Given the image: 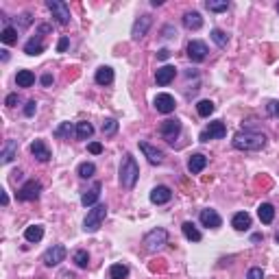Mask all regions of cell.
I'll return each instance as SVG.
<instances>
[{"mask_svg":"<svg viewBox=\"0 0 279 279\" xmlns=\"http://www.w3.org/2000/svg\"><path fill=\"white\" fill-rule=\"evenodd\" d=\"M188 57L192 59V61H203V59L207 57V46L203 44V41H199V40H194V41H190L188 44Z\"/></svg>","mask_w":279,"mask_h":279,"instance_id":"11","label":"cell"},{"mask_svg":"<svg viewBox=\"0 0 279 279\" xmlns=\"http://www.w3.org/2000/svg\"><path fill=\"white\" fill-rule=\"evenodd\" d=\"M116 131H118V122H116L114 118H107L103 122V133L105 136H114Z\"/></svg>","mask_w":279,"mask_h":279,"instance_id":"37","label":"cell"},{"mask_svg":"<svg viewBox=\"0 0 279 279\" xmlns=\"http://www.w3.org/2000/svg\"><path fill=\"white\" fill-rule=\"evenodd\" d=\"M109 277L111 279H127L129 277V266H124V264H114V266L109 268Z\"/></svg>","mask_w":279,"mask_h":279,"instance_id":"29","label":"cell"},{"mask_svg":"<svg viewBox=\"0 0 279 279\" xmlns=\"http://www.w3.org/2000/svg\"><path fill=\"white\" fill-rule=\"evenodd\" d=\"M96 173V166L92 164V161H85V164L79 166V177H83V179H90V177H94Z\"/></svg>","mask_w":279,"mask_h":279,"instance_id":"36","label":"cell"},{"mask_svg":"<svg viewBox=\"0 0 279 279\" xmlns=\"http://www.w3.org/2000/svg\"><path fill=\"white\" fill-rule=\"evenodd\" d=\"M2 205H4V207L9 205V197H7V192H2Z\"/></svg>","mask_w":279,"mask_h":279,"instance_id":"46","label":"cell"},{"mask_svg":"<svg viewBox=\"0 0 279 279\" xmlns=\"http://www.w3.org/2000/svg\"><path fill=\"white\" fill-rule=\"evenodd\" d=\"M4 103H7V107H13L18 103V94H9L7 96V100H4Z\"/></svg>","mask_w":279,"mask_h":279,"instance_id":"44","label":"cell"},{"mask_svg":"<svg viewBox=\"0 0 279 279\" xmlns=\"http://www.w3.org/2000/svg\"><path fill=\"white\" fill-rule=\"evenodd\" d=\"M246 279H264V271L262 268H251V271L246 273Z\"/></svg>","mask_w":279,"mask_h":279,"instance_id":"39","label":"cell"},{"mask_svg":"<svg viewBox=\"0 0 279 279\" xmlns=\"http://www.w3.org/2000/svg\"><path fill=\"white\" fill-rule=\"evenodd\" d=\"M87 148H90L92 155H100V153H103V144H100V142H92Z\"/></svg>","mask_w":279,"mask_h":279,"instance_id":"41","label":"cell"},{"mask_svg":"<svg viewBox=\"0 0 279 279\" xmlns=\"http://www.w3.org/2000/svg\"><path fill=\"white\" fill-rule=\"evenodd\" d=\"M140 151L146 155V159L151 161V164H161V161H164V153H161L159 148L151 146L148 142H140Z\"/></svg>","mask_w":279,"mask_h":279,"instance_id":"15","label":"cell"},{"mask_svg":"<svg viewBox=\"0 0 279 279\" xmlns=\"http://www.w3.org/2000/svg\"><path fill=\"white\" fill-rule=\"evenodd\" d=\"M151 24H153L151 16H140L138 20H136V24H133L131 37H133V40H142V37L148 33V29H151Z\"/></svg>","mask_w":279,"mask_h":279,"instance_id":"12","label":"cell"},{"mask_svg":"<svg viewBox=\"0 0 279 279\" xmlns=\"http://www.w3.org/2000/svg\"><path fill=\"white\" fill-rule=\"evenodd\" d=\"M138 177H140V168H138L136 159L127 153L122 157V164H120V185L124 190H133V185L138 183Z\"/></svg>","mask_w":279,"mask_h":279,"instance_id":"2","label":"cell"},{"mask_svg":"<svg viewBox=\"0 0 279 279\" xmlns=\"http://www.w3.org/2000/svg\"><path fill=\"white\" fill-rule=\"evenodd\" d=\"M225 136H227V127L220 120H216V122H209V127L205 131H201L199 140H201V142H209V140H222Z\"/></svg>","mask_w":279,"mask_h":279,"instance_id":"7","label":"cell"},{"mask_svg":"<svg viewBox=\"0 0 279 279\" xmlns=\"http://www.w3.org/2000/svg\"><path fill=\"white\" fill-rule=\"evenodd\" d=\"M74 264H77L79 268H87V264H90V255H87V251H77V253L72 255Z\"/></svg>","mask_w":279,"mask_h":279,"instance_id":"35","label":"cell"},{"mask_svg":"<svg viewBox=\"0 0 279 279\" xmlns=\"http://www.w3.org/2000/svg\"><path fill=\"white\" fill-rule=\"evenodd\" d=\"M50 83H53V77H50V74H44V77H41V85H50Z\"/></svg>","mask_w":279,"mask_h":279,"instance_id":"45","label":"cell"},{"mask_svg":"<svg viewBox=\"0 0 279 279\" xmlns=\"http://www.w3.org/2000/svg\"><path fill=\"white\" fill-rule=\"evenodd\" d=\"M168 57H170V50L168 48L157 50V59H161V61H164V59H168Z\"/></svg>","mask_w":279,"mask_h":279,"instance_id":"43","label":"cell"},{"mask_svg":"<svg viewBox=\"0 0 279 279\" xmlns=\"http://www.w3.org/2000/svg\"><path fill=\"white\" fill-rule=\"evenodd\" d=\"M16 151H18V142H16V140H7V144H4V148H2V164L13 161Z\"/></svg>","mask_w":279,"mask_h":279,"instance_id":"26","label":"cell"},{"mask_svg":"<svg viewBox=\"0 0 279 279\" xmlns=\"http://www.w3.org/2000/svg\"><path fill=\"white\" fill-rule=\"evenodd\" d=\"M105 216H107V205H94L90 212H87L85 220H83V229H85L87 234L99 231L100 225H103V220H105Z\"/></svg>","mask_w":279,"mask_h":279,"instance_id":"3","label":"cell"},{"mask_svg":"<svg viewBox=\"0 0 279 279\" xmlns=\"http://www.w3.org/2000/svg\"><path fill=\"white\" fill-rule=\"evenodd\" d=\"M31 153H33V157L37 161H48L50 159V151L41 140H35V142L31 144Z\"/></svg>","mask_w":279,"mask_h":279,"instance_id":"19","label":"cell"},{"mask_svg":"<svg viewBox=\"0 0 279 279\" xmlns=\"http://www.w3.org/2000/svg\"><path fill=\"white\" fill-rule=\"evenodd\" d=\"M35 111H37V103H35V100H29V103H26V107H24V116H29V118H31Z\"/></svg>","mask_w":279,"mask_h":279,"instance_id":"40","label":"cell"},{"mask_svg":"<svg viewBox=\"0 0 279 279\" xmlns=\"http://www.w3.org/2000/svg\"><path fill=\"white\" fill-rule=\"evenodd\" d=\"M66 246H61V244H55V246H50L48 251L44 253V258H41V262L46 264V266H57V264H61L63 259H66Z\"/></svg>","mask_w":279,"mask_h":279,"instance_id":"6","label":"cell"},{"mask_svg":"<svg viewBox=\"0 0 279 279\" xmlns=\"http://www.w3.org/2000/svg\"><path fill=\"white\" fill-rule=\"evenodd\" d=\"M205 7L209 9V11H227L229 9V2H216V0H207L205 2Z\"/></svg>","mask_w":279,"mask_h":279,"instance_id":"38","label":"cell"},{"mask_svg":"<svg viewBox=\"0 0 279 279\" xmlns=\"http://www.w3.org/2000/svg\"><path fill=\"white\" fill-rule=\"evenodd\" d=\"M275 114H277V116H279V103H277V111H275Z\"/></svg>","mask_w":279,"mask_h":279,"instance_id":"48","label":"cell"},{"mask_svg":"<svg viewBox=\"0 0 279 279\" xmlns=\"http://www.w3.org/2000/svg\"><path fill=\"white\" fill-rule=\"evenodd\" d=\"M100 188H103V185H100L99 181H96V183L92 185V188L81 197V203H83V205H85V207L96 205V201H99V197H100Z\"/></svg>","mask_w":279,"mask_h":279,"instance_id":"18","label":"cell"},{"mask_svg":"<svg viewBox=\"0 0 279 279\" xmlns=\"http://www.w3.org/2000/svg\"><path fill=\"white\" fill-rule=\"evenodd\" d=\"M92 133H94V127H92L90 122H77V138L79 140L92 138Z\"/></svg>","mask_w":279,"mask_h":279,"instance_id":"30","label":"cell"},{"mask_svg":"<svg viewBox=\"0 0 279 279\" xmlns=\"http://www.w3.org/2000/svg\"><path fill=\"white\" fill-rule=\"evenodd\" d=\"M175 107H177V103L170 94H157L155 96V109L159 111V114H173Z\"/></svg>","mask_w":279,"mask_h":279,"instance_id":"13","label":"cell"},{"mask_svg":"<svg viewBox=\"0 0 279 279\" xmlns=\"http://www.w3.org/2000/svg\"><path fill=\"white\" fill-rule=\"evenodd\" d=\"M170 199H173V190L168 185H157L151 190V203H155V205H164Z\"/></svg>","mask_w":279,"mask_h":279,"instance_id":"10","label":"cell"},{"mask_svg":"<svg viewBox=\"0 0 279 279\" xmlns=\"http://www.w3.org/2000/svg\"><path fill=\"white\" fill-rule=\"evenodd\" d=\"M175 77H177L175 66H161L159 70H157V74H155V81H157V85H168Z\"/></svg>","mask_w":279,"mask_h":279,"instance_id":"17","label":"cell"},{"mask_svg":"<svg viewBox=\"0 0 279 279\" xmlns=\"http://www.w3.org/2000/svg\"><path fill=\"white\" fill-rule=\"evenodd\" d=\"M277 13H279V4H277Z\"/></svg>","mask_w":279,"mask_h":279,"instance_id":"49","label":"cell"},{"mask_svg":"<svg viewBox=\"0 0 279 279\" xmlns=\"http://www.w3.org/2000/svg\"><path fill=\"white\" fill-rule=\"evenodd\" d=\"M16 81H18V85L20 87H31L35 83V74L31 72V70H20L18 77H16Z\"/></svg>","mask_w":279,"mask_h":279,"instance_id":"27","label":"cell"},{"mask_svg":"<svg viewBox=\"0 0 279 279\" xmlns=\"http://www.w3.org/2000/svg\"><path fill=\"white\" fill-rule=\"evenodd\" d=\"M96 83L99 85H109V83H114V70H111L109 66H103L96 70Z\"/></svg>","mask_w":279,"mask_h":279,"instance_id":"23","label":"cell"},{"mask_svg":"<svg viewBox=\"0 0 279 279\" xmlns=\"http://www.w3.org/2000/svg\"><path fill=\"white\" fill-rule=\"evenodd\" d=\"M183 26H185V29H190V31H199L203 26L201 13H199V11H188L183 16Z\"/></svg>","mask_w":279,"mask_h":279,"instance_id":"20","label":"cell"},{"mask_svg":"<svg viewBox=\"0 0 279 279\" xmlns=\"http://www.w3.org/2000/svg\"><path fill=\"white\" fill-rule=\"evenodd\" d=\"M24 238L29 240V242H40V240L44 238V227H41V225H31V227H26Z\"/></svg>","mask_w":279,"mask_h":279,"instance_id":"25","label":"cell"},{"mask_svg":"<svg viewBox=\"0 0 279 279\" xmlns=\"http://www.w3.org/2000/svg\"><path fill=\"white\" fill-rule=\"evenodd\" d=\"M24 53H26V55H41V53H44V44H41V40H40V37H37V40L33 37V40H29V41H26V46H24Z\"/></svg>","mask_w":279,"mask_h":279,"instance_id":"28","label":"cell"},{"mask_svg":"<svg viewBox=\"0 0 279 279\" xmlns=\"http://www.w3.org/2000/svg\"><path fill=\"white\" fill-rule=\"evenodd\" d=\"M68 44H70L68 37H61V40H59V44H57V50H59V53H63V50L68 48Z\"/></svg>","mask_w":279,"mask_h":279,"instance_id":"42","label":"cell"},{"mask_svg":"<svg viewBox=\"0 0 279 279\" xmlns=\"http://www.w3.org/2000/svg\"><path fill=\"white\" fill-rule=\"evenodd\" d=\"M231 225H234V229H238V231H246L251 227V216L246 212H238L234 216V220H231Z\"/></svg>","mask_w":279,"mask_h":279,"instance_id":"24","label":"cell"},{"mask_svg":"<svg viewBox=\"0 0 279 279\" xmlns=\"http://www.w3.org/2000/svg\"><path fill=\"white\" fill-rule=\"evenodd\" d=\"M0 40H2L4 44H16L18 41V31L13 29V26H4L2 33H0Z\"/></svg>","mask_w":279,"mask_h":279,"instance_id":"31","label":"cell"},{"mask_svg":"<svg viewBox=\"0 0 279 279\" xmlns=\"http://www.w3.org/2000/svg\"><path fill=\"white\" fill-rule=\"evenodd\" d=\"M205 166H207V157L203 155V153H194V155L188 159V170L192 175L203 173V168H205Z\"/></svg>","mask_w":279,"mask_h":279,"instance_id":"16","label":"cell"},{"mask_svg":"<svg viewBox=\"0 0 279 279\" xmlns=\"http://www.w3.org/2000/svg\"><path fill=\"white\" fill-rule=\"evenodd\" d=\"M258 216L264 225H271L273 218H275V207H273L271 203H262V205L258 207Z\"/></svg>","mask_w":279,"mask_h":279,"instance_id":"22","label":"cell"},{"mask_svg":"<svg viewBox=\"0 0 279 279\" xmlns=\"http://www.w3.org/2000/svg\"><path fill=\"white\" fill-rule=\"evenodd\" d=\"M212 40H214V44H216V46H220V48H225V46H227V41H229V37H227L225 31H220V29H214V31H212Z\"/></svg>","mask_w":279,"mask_h":279,"instance_id":"34","label":"cell"},{"mask_svg":"<svg viewBox=\"0 0 279 279\" xmlns=\"http://www.w3.org/2000/svg\"><path fill=\"white\" fill-rule=\"evenodd\" d=\"M234 146L238 151H259L266 146V138L264 133H255V131H240L234 138Z\"/></svg>","mask_w":279,"mask_h":279,"instance_id":"1","label":"cell"},{"mask_svg":"<svg viewBox=\"0 0 279 279\" xmlns=\"http://www.w3.org/2000/svg\"><path fill=\"white\" fill-rule=\"evenodd\" d=\"M72 133H77V129H74L70 122H63V124H59V127L55 129V138H70Z\"/></svg>","mask_w":279,"mask_h":279,"instance_id":"33","label":"cell"},{"mask_svg":"<svg viewBox=\"0 0 279 279\" xmlns=\"http://www.w3.org/2000/svg\"><path fill=\"white\" fill-rule=\"evenodd\" d=\"M197 111H199V116L207 118V116L214 114V103H212V100H199V103H197Z\"/></svg>","mask_w":279,"mask_h":279,"instance_id":"32","label":"cell"},{"mask_svg":"<svg viewBox=\"0 0 279 279\" xmlns=\"http://www.w3.org/2000/svg\"><path fill=\"white\" fill-rule=\"evenodd\" d=\"M40 192H41L40 181H26L20 188V192H18V199H20V201H35V199L40 197Z\"/></svg>","mask_w":279,"mask_h":279,"instance_id":"9","label":"cell"},{"mask_svg":"<svg viewBox=\"0 0 279 279\" xmlns=\"http://www.w3.org/2000/svg\"><path fill=\"white\" fill-rule=\"evenodd\" d=\"M179 131H181V122H179L177 118L164 120V122H161V127H159V133L164 136L166 142H170V144L175 142V138L179 136Z\"/></svg>","mask_w":279,"mask_h":279,"instance_id":"8","label":"cell"},{"mask_svg":"<svg viewBox=\"0 0 279 279\" xmlns=\"http://www.w3.org/2000/svg\"><path fill=\"white\" fill-rule=\"evenodd\" d=\"M181 231H183V236L190 240V242H201V238H203V234L197 229V225L190 222V220H185L183 225H181Z\"/></svg>","mask_w":279,"mask_h":279,"instance_id":"21","label":"cell"},{"mask_svg":"<svg viewBox=\"0 0 279 279\" xmlns=\"http://www.w3.org/2000/svg\"><path fill=\"white\" fill-rule=\"evenodd\" d=\"M166 242H168V231L166 229H153L144 236V246L148 251H159Z\"/></svg>","mask_w":279,"mask_h":279,"instance_id":"5","label":"cell"},{"mask_svg":"<svg viewBox=\"0 0 279 279\" xmlns=\"http://www.w3.org/2000/svg\"><path fill=\"white\" fill-rule=\"evenodd\" d=\"M275 240H277V244H279V229H277V234H275Z\"/></svg>","mask_w":279,"mask_h":279,"instance_id":"47","label":"cell"},{"mask_svg":"<svg viewBox=\"0 0 279 279\" xmlns=\"http://www.w3.org/2000/svg\"><path fill=\"white\" fill-rule=\"evenodd\" d=\"M199 218H201V222L205 227H209V229H218V227L222 225V218L218 216L216 209H209V207L201 209V216H199Z\"/></svg>","mask_w":279,"mask_h":279,"instance_id":"14","label":"cell"},{"mask_svg":"<svg viewBox=\"0 0 279 279\" xmlns=\"http://www.w3.org/2000/svg\"><path fill=\"white\" fill-rule=\"evenodd\" d=\"M46 7H48V11L53 13V18L61 26L70 24V9H68V4L63 2V0H48V2H46Z\"/></svg>","mask_w":279,"mask_h":279,"instance_id":"4","label":"cell"}]
</instances>
